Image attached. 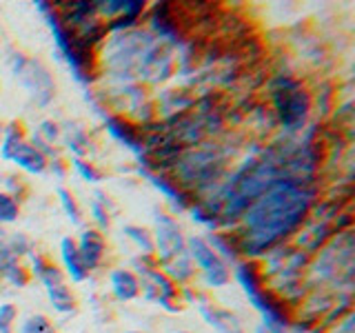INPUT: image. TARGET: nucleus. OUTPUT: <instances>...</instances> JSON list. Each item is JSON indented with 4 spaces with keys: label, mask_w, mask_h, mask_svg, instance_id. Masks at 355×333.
Here are the masks:
<instances>
[{
    "label": "nucleus",
    "mask_w": 355,
    "mask_h": 333,
    "mask_svg": "<svg viewBox=\"0 0 355 333\" xmlns=\"http://www.w3.org/2000/svg\"><path fill=\"white\" fill-rule=\"evenodd\" d=\"M320 200V182H277L269 191L247 207L240 225L233 229L238 238L242 260L258 262L262 255L293 236L311 216V209Z\"/></svg>",
    "instance_id": "f257e3e1"
},
{
    "label": "nucleus",
    "mask_w": 355,
    "mask_h": 333,
    "mask_svg": "<svg viewBox=\"0 0 355 333\" xmlns=\"http://www.w3.org/2000/svg\"><path fill=\"white\" fill-rule=\"evenodd\" d=\"M306 287L336 296L353 293L355 289V231L342 229L309 258Z\"/></svg>",
    "instance_id": "f03ea898"
},
{
    "label": "nucleus",
    "mask_w": 355,
    "mask_h": 333,
    "mask_svg": "<svg viewBox=\"0 0 355 333\" xmlns=\"http://www.w3.org/2000/svg\"><path fill=\"white\" fill-rule=\"evenodd\" d=\"M269 109L282 136H300L313 116V89L291 71H277L266 80Z\"/></svg>",
    "instance_id": "7ed1b4c3"
},
{
    "label": "nucleus",
    "mask_w": 355,
    "mask_h": 333,
    "mask_svg": "<svg viewBox=\"0 0 355 333\" xmlns=\"http://www.w3.org/2000/svg\"><path fill=\"white\" fill-rule=\"evenodd\" d=\"M36 11L44 18V25L49 27V33L55 44V58L67 65L73 80L87 89H94L98 83V65H96V49L85 44L76 33L60 20L55 3H36Z\"/></svg>",
    "instance_id": "20e7f679"
},
{
    "label": "nucleus",
    "mask_w": 355,
    "mask_h": 333,
    "mask_svg": "<svg viewBox=\"0 0 355 333\" xmlns=\"http://www.w3.org/2000/svg\"><path fill=\"white\" fill-rule=\"evenodd\" d=\"M231 280L236 282L244 298L249 300L251 309L260 316V325L269 333H291L293 311L277 300L264 282L260 262L238 260L231 266Z\"/></svg>",
    "instance_id": "39448f33"
},
{
    "label": "nucleus",
    "mask_w": 355,
    "mask_h": 333,
    "mask_svg": "<svg viewBox=\"0 0 355 333\" xmlns=\"http://www.w3.org/2000/svg\"><path fill=\"white\" fill-rule=\"evenodd\" d=\"M131 269L140 278V298L149 305H158L166 314H180L184 311V302L180 298V289H178L169 278L160 269L153 255L138 253L131 260Z\"/></svg>",
    "instance_id": "423d86ee"
},
{
    "label": "nucleus",
    "mask_w": 355,
    "mask_h": 333,
    "mask_svg": "<svg viewBox=\"0 0 355 333\" xmlns=\"http://www.w3.org/2000/svg\"><path fill=\"white\" fill-rule=\"evenodd\" d=\"M7 67L14 80L25 89V94L38 109H47L55 98V78L51 69L40 58H33L22 51H11L7 56Z\"/></svg>",
    "instance_id": "0eeeda50"
},
{
    "label": "nucleus",
    "mask_w": 355,
    "mask_h": 333,
    "mask_svg": "<svg viewBox=\"0 0 355 333\" xmlns=\"http://www.w3.org/2000/svg\"><path fill=\"white\" fill-rule=\"evenodd\" d=\"M184 251L189 253V258L196 264L198 269V278L200 282L205 284V289H225L229 287L233 280H231V266L225 264L218 253L211 249V244L207 242V238L202 233H191V236H187V247Z\"/></svg>",
    "instance_id": "6e6552de"
},
{
    "label": "nucleus",
    "mask_w": 355,
    "mask_h": 333,
    "mask_svg": "<svg viewBox=\"0 0 355 333\" xmlns=\"http://www.w3.org/2000/svg\"><path fill=\"white\" fill-rule=\"evenodd\" d=\"M175 78V49L158 38L142 53L140 65L136 69V80L142 87H162Z\"/></svg>",
    "instance_id": "1a4fd4ad"
},
{
    "label": "nucleus",
    "mask_w": 355,
    "mask_h": 333,
    "mask_svg": "<svg viewBox=\"0 0 355 333\" xmlns=\"http://www.w3.org/2000/svg\"><path fill=\"white\" fill-rule=\"evenodd\" d=\"M153 258L158 264L180 255L187 247V233L182 231L180 222L171 216L166 209H153Z\"/></svg>",
    "instance_id": "9d476101"
},
{
    "label": "nucleus",
    "mask_w": 355,
    "mask_h": 333,
    "mask_svg": "<svg viewBox=\"0 0 355 333\" xmlns=\"http://www.w3.org/2000/svg\"><path fill=\"white\" fill-rule=\"evenodd\" d=\"M138 176L144 178L155 191H158L162 198H164V205H166V211H169L171 216H180V214H187L189 207H191L193 198L191 194H187L184 189L178 185L171 173H164V171H155V169H147V166H140L138 164Z\"/></svg>",
    "instance_id": "9b49d317"
},
{
    "label": "nucleus",
    "mask_w": 355,
    "mask_h": 333,
    "mask_svg": "<svg viewBox=\"0 0 355 333\" xmlns=\"http://www.w3.org/2000/svg\"><path fill=\"white\" fill-rule=\"evenodd\" d=\"M100 120H103V127L109 133L111 140H116L120 147H125L131 151L136 158L140 160L144 155V138H142V129L138 125L120 114H111V111H100Z\"/></svg>",
    "instance_id": "f8f14e48"
},
{
    "label": "nucleus",
    "mask_w": 355,
    "mask_h": 333,
    "mask_svg": "<svg viewBox=\"0 0 355 333\" xmlns=\"http://www.w3.org/2000/svg\"><path fill=\"white\" fill-rule=\"evenodd\" d=\"M196 309H198L200 318L205 320V325L211 327L216 333H247L238 314H233L231 309L214 302V300H209L207 293L200 296V300L196 302Z\"/></svg>",
    "instance_id": "ddd939ff"
},
{
    "label": "nucleus",
    "mask_w": 355,
    "mask_h": 333,
    "mask_svg": "<svg viewBox=\"0 0 355 333\" xmlns=\"http://www.w3.org/2000/svg\"><path fill=\"white\" fill-rule=\"evenodd\" d=\"M76 244H78V253H80V258L89 269V273L98 271L100 266L105 264L107 253H109V244H107L105 233H100L94 227H85L80 233H78Z\"/></svg>",
    "instance_id": "4468645a"
},
{
    "label": "nucleus",
    "mask_w": 355,
    "mask_h": 333,
    "mask_svg": "<svg viewBox=\"0 0 355 333\" xmlns=\"http://www.w3.org/2000/svg\"><path fill=\"white\" fill-rule=\"evenodd\" d=\"M58 258H60V269L64 278L73 284H85L92 280V273L85 266L80 253H78V244L73 236H62L58 244Z\"/></svg>",
    "instance_id": "2eb2a0df"
},
{
    "label": "nucleus",
    "mask_w": 355,
    "mask_h": 333,
    "mask_svg": "<svg viewBox=\"0 0 355 333\" xmlns=\"http://www.w3.org/2000/svg\"><path fill=\"white\" fill-rule=\"evenodd\" d=\"M60 136H62L60 122H55L53 118H44L27 133V140L51 160L58 158L60 153Z\"/></svg>",
    "instance_id": "dca6fc26"
},
{
    "label": "nucleus",
    "mask_w": 355,
    "mask_h": 333,
    "mask_svg": "<svg viewBox=\"0 0 355 333\" xmlns=\"http://www.w3.org/2000/svg\"><path fill=\"white\" fill-rule=\"evenodd\" d=\"M109 293L114 296L118 302H133L140 298V278L131 266H116L107 275Z\"/></svg>",
    "instance_id": "f3484780"
},
{
    "label": "nucleus",
    "mask_w": 355,
    "mask_h": 333,
    "mask_svg": "<svg viewBox=\"0 0 355 333\" xmlns=\"http://www.w3.org/2000/svg\"><path fill=\"white\" fill-rule=\"evenodd\" d=\"M60 129V147L69 151L71 158H87L92 151V136H89L87 127H83L80 122H64Z\"/></svg>",
    "instance_id": "a211bd4d"
},
{
    "label": "nucleus",
    "mask_w": 355,
    "mask_h": 333,
    "mask_svg": "<svg viewBox=\"0 0 355 333\" xmlns=\"http://www.w3.org/2000/svg\"><path fill=\"white\" fill-rule=\"evenodd\" d=\"M205 238L211 244V249L218 253V258L225 264L233 266L238 260H242L240 247H238V238H236V231H233V229L209 231V233H205Z\"/></svg>",
    "instance_id": "6ab92c4d"
},
{
    "label": "nucleus",
    "mask_w": 355,
    "mask_h": 333,
    "mask_svg": "<svg viewBox=\"0 0 355 333\" xmlns=\"http://www.w3.org/2000/svg\"><path fill=\"white\" fill-rule=\"evenodd\" d=\"M160 269L178 289L193 284L196 278H198V269H196V264L191 262V258H189L187 251H182L180 255H175V258H171V260L162 262Z\"/></svg>",
    "instance_id": "aec40b11"
},
{
    "label": "nucleus",
    "mask_w": 355,
    "mask_h": 333,
    "mask_svg": "<svg viewBox=\"0 0 355 333\" xmlns=\"http://www.w3.org/2000/svg\"><path fill=\"white\" fill-rule=\"evenodd\" d=\"M11 164H14L16 169H20L22 173H27V176H44V173H47V166H49V158L44 153H40L27 140L16 151L14 158H11Z\"/></svg>",
    "instance_id": "412c9836"
},
{
    "label": "nucleus",
    "mask_w": 355,
    "mask_h": 333,
    "mask_svg": "<svg viewBox=\"0 0 355 333\" xmlns=\"http://www.w3.org/2000/svg\"><path fill=\"white\" fill-rule=\"evenodd\" d=\"M44 296H47V302L53 309V314H58V316H71V314H76L78 300H76L73 289L69 287V282H67V280L44 287Z\"/></svg>",
    "instance_id": "4be33fe9"
},
{
    "label": "nucleus",
    "mask_w": 355,
    "mask_h": 333,
    "mask_svg": "<svg viewBox=\"0 0 355 333\" xmlns=\"http://www.w3.org/2000/svg\"><path fill=\"white\" fill-rule=\"evenodd\" d=\"M27 142V129L20 120H11L3 129V140H0V160L11 162L16 151Z\"/></svg>",
    "instance_id": "5701e85b"
},
{
    "label": "nucleus",
    "mask_w": 355,
    "mask_h": 333,
    "mask_svg": "<svg viewBox=\"0 0 355 333\" xmlns=\"http://www.w3.org/2000/svg\"><path fill=\"white\" fill-rule=\"evenodd\" d=\"M89 214H92L94 220V229H98L100 233H107L111 227V218L116 214V207L105 191H96L92 203H89Z\"/></svg>",
    "instance_id": "b1692460"
},
{
    "label": "nucleus",
    "mask_w": 355,
    "mask_h": 333,
    "mask_svg": "<svg viewBox=\"0 0 355 333\" xmlns=\"http://www.w3.org/2000/svg\"><path fill=\"white\" fill-rule=\"evenodd\" d=\"M122 236H125L133 244V249H136L138 253H142V255H153V236H151V229L129 222V225L122 227Z\"/></svg>",
    "instance_id": "393cba45"
},
{
    "label": "nucleus",
    "mask_w": 355,
    "mask_h": 333,
    "mask_svg": "<svg viewBox=\"0 0 355 333\" xmlns=\"http://www.w3.org/2000/svg\"><path fill=\"white\" fill-rule=\"evenodd\" d=\"M55 198H58V205L62 209V214L67 216V220H69L71 225L80 227L83 225V209H80V203L76 200V196L67 187L58 185L55 187Z\"/></svg>",
    "instance_id": "a878e982"
},
{
    "label": "nucleus",
    "mask_w": 355,
    "mask_h": 333,
    "mask_svg": "<svg viewBox=\"0 0 355 333\" xmlns=\"http://www.w3.org/2000/svg\"><path fill=\"white\" fill-rule=\"evenodd\" d=\"M69 169H73V173L87 185H100L105 180V171L89 158H71Z\"/></svg>",
    "instance_id": "bb28decb"
},
{
    "label": "nucleus",
    "mask_w": 355,
    "mask_h": 333,
    "mask_svg": "<svg viewBox=\"0 0 355 333\" xmlns=\"http://www.w3.org/2000/svg\"><path fill=\"white\" fill-rule=\"evenodd\" d=\"M5 238H7L11 253H14L18 260H29L31 255L36 253V244H33V240L27 236V233L11 231V233H5Z\"/></svg>",
    "instance_id": "cd10ccee"
},
{
    "label": "nucleus",
    "mask_w": 355,
    "mask_h": 333,
    "mask_svg": "<svg viewBox=\"0 0 355 333\" xmlns=\"http://www.w3.org/2000/svg\"><path fill=\"white\" fill-rule=\"evenodd\" d=\"M18 218H20V203L14 196L5 194L3 189H0V229L16 225Z\"/></svg>",
    "instance_id": "c85d7f7f"
},
{
    "label": "nucleus",
    "mask_w": 355,
    "mask_h": 333,
    "mask_svg": "<svg viewBox=\"0 0 355 333\" xmlns=\"http://www.w3.org/2000/svg\"><path fill=\"white\" fill-rule=\"evenodd\" d=\"M18 333H58L53 322L44 314H31L18 325Z\"/></svg>",
    "instance_id": "c756f323"
},
{
    "label": "nucleus",
    "mask_w": 355,
    "mask_h": 333,
    "mask_svg": "<svg viewBox=\"0 0 355 333\" xmlns=\"http://www.w3.org/2000/svg\"><path fill=\"white\" fill-rule=\"evenodd\" d=\"M324 333H355V311L349 309L342 316H338L333 322H329L327 327H322Z\"/></svg>",
    "instance_id": "7c9ffc66"
},
{
    "label": "nucleus",
    "mask_w": 355,
    "mask_h": 333,
    "mask_svg": "<svg viewBox=\"0 0 355 333\" xmlns=\"http://www.w3.org/2000/svg\"><path fill=\"white\" fill-rule=\"evenodd\" d=\"M3 191L9 194V196H14L18 203H20V200L27 198L29 187H27V180L22 176H18V173H7L5 176V189H3Z\"/></svg>",
    "instance_id": "2f4dec72"
},
{
    "label": "nucleus",
    "mask_w": 355,
    "mask_h": 333,
    "mask_svg": "<svg viewBox=\"0 0 355 333\" xmlns=\"http://www.w3.org/2000/svg\"><path fill=\"white\" fill-rule=\"evenodd\" d=\"M16 262H20L14 253H11L7 238H5V231H0V275H3L9 266H14Z\"/></svg>",
    "instance_id": "473e14b6"
},
{
    "label": "nucleus",
    "mask_w": 355,
    "mask_h": 333,
    "mask_svg": "<svg viewBox=\"0 0 355 333\" xmlns=\"http://www.w3.org/2000/svg\"><path fill=\"white\" fill-rule=\"evenodd\" d=\"M18 320V307L14 302H0V322L14 327Z\"/></svg>",
    "instance_id": "72a5a7b5"
},
{
    "label": "nucleus",
    "mask_w": 355,
    "mask_h": 333,
    "mask_svg": "<svg viewBox=\"0 0 355 333\" xmlns=\"http://www.w3.org/2000/svg\"><path fill=\"white\" fill-rule=\"evenodd\" d=\"M67 171H69V162H64L60 155L58 158H51L49 160V166H47V173H51L53 178H58V180H62V178L67 176Z\"/></svg>",
    "instance_id": "f704fd0d"
},
{
    "label": "nucleus",
    "mask_w": 355,
    "mask_h": 333,
    "mask_svg": "<svg viewBox=\"0 0 355 333\" xmlns=\"http://www.w3.org/2000/svg\"><path fill=\"white\" fill-rule=\"evenodd\" d=\"M0 333H16V331L11 325H3V322H0Z\"/></svg>",
    "instance_id": "c9c22d12"
},
{
    "label": "nucleus",
    "mask_w": 355,
    "mask_h": 333,
    "mask_svg": "<svg viewBox=\"0 0 355 333\" xmlns=\"http://www.w3.org/2000/svg\"><path fill=\"white\" fill-rule=\"evenodd\" d=\"M304 333H324V331H322L320 327H311V329H306Z\"/></svg>",
    "instance_id": "e433bc0d"
},
{
    "label": "nucleus",
    "mask_w": 355,
    "mask_h": 333,
    "mask_svg": "<svg viewBox=\"0 0 355 333\" xmlns=\"http://www.w3.org/2000/svg\"><path fill=\"white\" fill-rule=\"evenodd\" d=\"M253 333H269V331H266V329H264L262 325H258V327L253 329Z\"/></svg>",
    "instance_id": "4c0bfd02"
},
{
    "label": "nucleus",
    "mask_w": 355,
    "mask_h": 333,
    "mask_svg": "<svg viewBox=\"0 0 355 333\" xmlns=\"http://www.w3.org/2000/svg\"><path fill=\"white\" fill-rule=\"evenodd\" d=\"M3 129H5V125L0 122V140H3Z\"/></svg>",
    "instance_id": "58836bf2"
},
{
    "label": "nucleus",
    "mask_w": 355,
    "mask_h": 333,
    "mask_svg": "<svg viewBox=\"0 0 355 333\" xmlns=\"http://www.w3.org/2000/svg\"><path fill=\"white\" fill-rule=\"evenodd\" d=\"M173 333H191V331H187V329H178V331H173Z\"/></svg>",
    "instance_id": "ea45409f"
},
{
    "label": "nucleus",
    "mask_w": 355,
    "mask_h": 333,
    "mask_svg": "<svg viewBox=\"0 0 355 333\" xmlns=\"http://www.w3.org/2000/svg\"><path fill=\"white\" fill-rule=\"evenodd\" d=\"M125 333H142V331H133V329H131V331H125Z\"/></svg>",
    "instance_id": "a19ab883"
},
{
    "label": "nucleus",
    "mask_w": 355,
    "mask_h": 333,
    "mask_svg": "<svg viewBox=\"0 0 355 333\" xmlns=\"http://www.w3.org/2000/svg\"><path fill=\"white\" fill-rule=\"evenodd\" d=\"M0 231H3V229H0Z\"/></svg>",
    "instance_id": "79ce46f5"
}]
</instances>
